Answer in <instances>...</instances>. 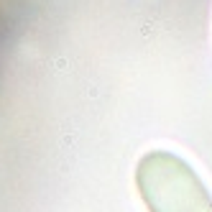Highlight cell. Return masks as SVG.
<instances>
[{"instance_id": "cell-1", "label": "cell", "mask_w": 212, "mask_h": 212, "mask_svg": "<svg viewBox=\"0 0 212 212\" xmlns=\"http://www.w3.org/2000/svg\"><path fill=\"white\" fill-rule=\"evenodd\" d=\"M135 186L148 212H212V194L174 151H148L135 164Z\"/></svg>"}]
</instances>
